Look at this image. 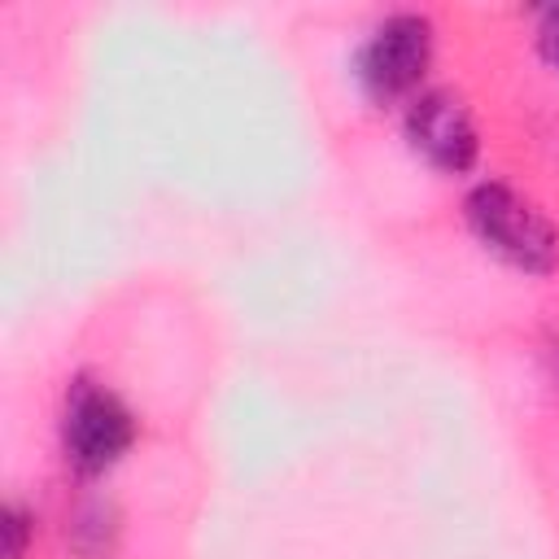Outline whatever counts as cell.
<instances>
[{
  "label": "cell",
  "mask_w": 559,
  "mask_h": 559,
  "mask_svg": "<svg viewBox=\"0 0 559 559\" xmlns=\"http://www.w3.org/2000/svg\"><path fill=\"white\" fill-rule=\"evenodd\" d=\"M533 44H537V57L559 74V4H550V9H542V13H537Z\"/></svg>",
  "instance_id": "7"
},
{
  "label": "cell",
  "mask_w": 559,
  "mask_h": 559,
  "mask_svg": "<svg viewBox=\"0 0 559 559\" xmlns=\"http://www.w3.org/2000/svg\"><path fill=\"white\" fill-rule=\"evenodd\" d=\"M437 31L424 13H389L380 17L367 39L354 52V83L371 105H406L424 92V79L432 70Z\"/></svg>",
  "instance_id": "3"
},
{
  "label": "cell",
  "mask_w": 559,
  "mask_h": 559,
  "mask_svg": "<svg viewBox=\"0 0 559 559\" xmlns=\"http://www.w3.org/2000/svg\"><path fill=\"white\" fill-rule=\"evenodd\" d=\"M35 542V515L17 498L0 507V559H26Z\"/></svg>",
  "instance_id": "6"
},
{
  "label": "cell",
  "mask_w": 559,
  "mask_h": 559,
  "mask_svg": "<svg viewBox=\"0 0 559 559\" xmlns=\"http://www.w3.org/2000/svg\"><path fill=\"white\" fill-rule=\"evenodd\" d=\"M135 415L131 406L96 376H74L66 384V397H61V424H57V437H61V459L74 476L83 480H96L105 472H114L131 445H135Z\"/></svg>",
  "instance_id": "2"
},
{
  "label": "cell",
  "mask_w": 559,
  "mask_h": 559,
  "mask_svg": "<svg viewBox=\"0 0 559 559\" xmlns=\"http://www.w3.org/2000/svg\"><path fill=\"white\" fill-rule=\"evenodd\" d=\"M406 148L441 175H467L480 162V131L472 109L450 87H424L402 109Z\"/></svg>",
  "instance_id": "4"
},
{
  "label": "cell",
  "mask_w": 559,
  "mask_h": 559,
  "mask_svg": "<svg viewBox=\"0 0 559 559\" xmlns=\"http://www.w3.org/2000/svg\"><path fill=\"white\" fill-rule=\"evenodd\" d=\"M463 218L476 245L493 253L502 266L537 280L559 271V227L520 188L502 179H480L463 197Z\"/></svg>",
  "instance_id": "1"
},
{
  "label": "cell",
  "mask_w": 559,
  "mask_h": 559,
  "mask_svg": "<svg viewBox=\"0 0 559 559\" xmlns=\"http://www.w3.org/2000/svg\"><path fill=\"white\" fill-rule=\"evenodd\" d=\"M70 550L79 559H109L114 546H118V507L109 498H87L74 507L70 515Z\"/></svg>",
  "instance_id": "5"
}]
</instances>
